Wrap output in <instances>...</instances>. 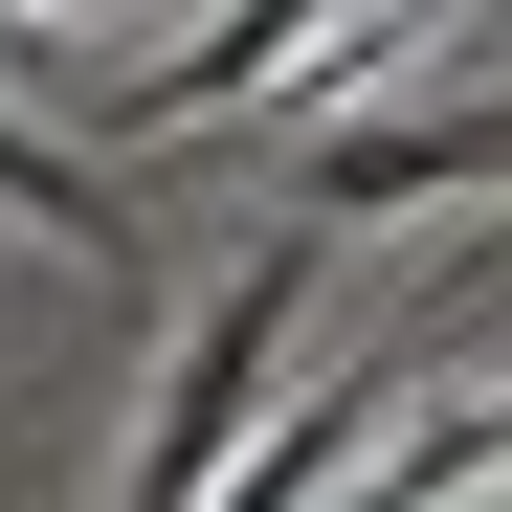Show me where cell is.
<instances>
[{
    "label": "cell",
    "instance_id": "277c9868",
    "mask_svg": "<svg viewBox=\"0 0 512 512\" xmlns=\"http://www.w3.org/2000/svg\"><path fill=\"white\" fill-rule=\"evenodd\" d=\"M45 23H112V0H45Z\"/></svg>",
    "mask_w": 512,
    "mask_h": 512
},
{
    "label": "cell",
    "instance_id": "3957f363",
    "mask_svg": "<svg viewBox=\"0 0 512 512\" xmlns=\"http://www.w3.org/2000/svg\"><path fill=\"white\" fill-rule=\"evenodd\" d=\"M334 23H357V0H223V23H201L179 67H156V90H134V134H223L245 90H290V67H312Z\"/></svg>",
    "mask_w": 512,
    "mask_h": 512
},
{
    "label": "cell",
    "instance_id": "6da1fadb",
    "mask_svg": "<svg viewBox=\"0 0 512 512\" xmlns=\"http://www.w3.org/2000/svg\"><path fill=\"white\" fill-rule=\"evenodd\" d=\"M312 201L268 223V245H245V268L179 312V357H156V423H134V512H201L223 468H245V401H268V357H290V312H312Z\"/></svg>",
    "mask_w": 512,
    "mask_h": 512
},
{
    "label": "cell",
    "instance_id": "7a4b0ae2",
    "mask_svg": "<svg viewBox=\"0 0 512 512\" xmlns=\"http://www.w3.org/2000/svg\"><path fill=\"white\" fill-rule=\"evenodd\" d=\"M446 179H512V90H468V112H334L290 156L312 223H401V201H446Z\"/></svg>",
    "mask_w": 512,
    "mask_h": 512
}]
</instances>
